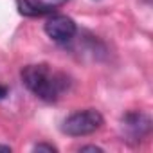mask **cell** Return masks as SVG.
<instances>
[{
  "instance_id": "6da1fadb",
  "label": "cell",
  "mask_w": 153,
  "mask_h": 153,
  "mask_svg": "<svg viewBox=\"0 0 153 153\" xmlns=\"http://www.w3.org/2000/svg\"><path fill=\"white\" fill-rule=\"evenodd\" d=\"M20 76L27 90L43 101H56L67 90V85H68L67 78L61 72L51 68L45 63L27 65L22 68Z\"/></svg>"
},
{
  "instance_id": "7a4b0ae2",
  "label": "cell",
  "mask_w": 153,
  "mask_h": 153,
  "mask_svg": "<svg viewBox=\"0 0 153 153\" xmlns=\"http://www.w3.org/2000/svg\"><path fill=\"white\" fill-rule=\"evenodd\" d=\"M103 123L105 119L97 110L87 108V110H79V112H74L72 115H68L63 121L61 130L63 133L70 137H83V135H90L96 130H99Z\"/></svg>"
},
{
  "instance_id": "3957f363",
  "label": "cell",
  "mask_w": 153,
  "mask_h": 153,
  "mask_svg": "<svg viewBox=\"0 0 153 153\" xmlns=\"http://www.w3.org/2000/svg\"><path fill=\"white\" fill-rule=\"evenodd\" d=\"M76 24L65 15H54L45 22V33L51 40L58 43H67L76 36Z\"/></svg>"
},
{
  "instance_id": "277c9868",
  "label": "cell",
  "mask_w": 153,
  "mask_h": 153,
  "mask_svg": "<svg viewBox=\"0 0 153 153\" xmlns=\"http://www.w3.org/2000/svg\"><path fill=\"white\" fill-rule=\"evenodd\" d=\"M123 128L131 140H140L151 130V119L142 112H130L123 117Z\"/></svg>"
},
{
  "instance_id": "5b68a950",
  "label": "cell",
  "mask_w": 153,
  "mask_h": 153,
  "mask_svg": "<svg viewBox=\"0 0 153 153\" xmlns=\"http://www.w3.org/2000/svg\"><path fill=\"white\" fill-rule=\"evenodd\" d=\"M18 4V11L25 16H42V15H47V11L40 9L33 0H16Z\"/></svg>"
},
{
  "instance_id": "8992f818",
  "label": "cell",
  "mask_w": 153,
  "mask_h": 153,
  "mask_svg": "<svg viewBox=\"0 0 153 153\" xmlns=\"http://www.w3.org/2000/svg\"><path fill=\"white\" fill-rule=\"evenodd\" d=\"M33 2H34L40 9H43V11L51 13V11H54L56 7H59V6L67 4L68 0H33Z\"/></svg>"
},
{
  "instance_id": "52a82bcc",
  "label": "cell",
  "mask_w": 153,
  "mask_h": 153,
  "mask_svg": "<svg viewBox=\"0 0 153 153\" xmlns=\"http://www.w3.org/2000/svg\"><path fill=\"white\" fill-rule=\"evenodd\" d=\"M34 151H56V148L52 144H36Z\"/></svg>"
},
{
  "instance_id": "ba28073f",
  "label": "cell",
  "mask_w": 153,
  "mask_h": 153,
  "mask_svg": "<svg viewBox=\"0 0 153 153\" xmlns=\"http://www.w3.org/2000/svg\"><path fill=\"white\" fill-rule=\"evenodd\" d=\"M81 151H103L101 148H97V146H83L81 148Z\"/></svg>"
},
{
  "instance_id": "9c48e42d",
  "label": "cell",
  "mask_w": 153,
  "mask_h": 153,
  "mask_svg": "<svg viewBox=\"0 0 153 153\" xmlns=\"http://www.w3.org/2000/svg\"><path fill=\"white\" fill-rule=\"evenodd\" d=\"M7 96V88L6 87H0V99H4Z\"/></svg>"
},
{
  "instance_id": "30bf717a",
  "label": "cell",
  "mask_w": 153,
  "mask_h": 153,
  "mask_svg": "<svg viewBox=\"0 0 153 153\" xmlns=\"http://www.w3.org/2000/svg\"><path fill=\"white\" fill-rule=\"evenodd\" d=\"M0 151H11L9 146H0Z\"/></svg>"
}]
</instances>
